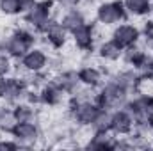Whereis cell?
I'll use <instances>...</instances> for the list:
<instances>
[{"label": "cell", "mask_w": 153, "mask_h": 151, "mask_svg": "<svg viewBox=\"0 0 153 151\" xmlns=\"http://www.w3.org/2000/svg\"><path fill=\"white\" fill-rule=\"evenodd\" d=\"M61 25L71 34L75 29H78L80 25L85 23V14L78 9V7H71V9H66V13L61 16Z\"/></svg>", "instance_id": "obj_18"}, {"label": "cell", "mask_w": 153, "mask_h": 151, "mask_svg": "<svg viewBox=\"0 0 153 151\" xmlns=\"http://www.w3.org/2000/svg\"><path fill=\"white\" fill-rule=\"evenodd\" d=\"M9 133L20 144V148H30V146H34L38 142V139L41 137V130H39L36 121H22V123H16Z\"/></svg>", "instance_id": "obj_7"}, {"label": "cell", "mask_w": 153, "mask_h": 151, "mask_svg": "<svg viewBox=\"0 0 153 151\" xmlns=\"http://www.w3.org/2000/svg\"><path fill=\"white\" fill-rule=\"evenodd\" d=\"M152 14H153V2H152Z\"/></svg>", "instance_id": "obj_33"}, {"label": "cell", "mask_w": 153, "mask_h": 151, "mask_svg": "<svg viewBox=\"0 0 153 151\" xmlns=\"http://www.w3.org/2000/svg\"><path fill=\"white\" fill-rule=\"evenodd\" d=\"M111 124H112V110L111 109H100L94 121L91 123V128L94 132H111Z\"/></svg>", "instance_id": "obj_24"}, {"label": "cell", "mask_w": 153, "mask_h": 151, "mask_svg": "<svg viewBox=\"0 0 153 151\" xmlns=\"http://www.w3.org/2000/svg\"><path fill=\"white\" fill-rule=\"evenodd\" d=\"M27 91H29V84L23 78H16V76H0V100H4L5 103L16 105V103H23L27 98Z\"/></svg>", "instance_id": "obj_3"}, {"label": "cell", "mask_w": 153, "mask_h": 151, "mask_svg": "<svg viewBox=\"0 0 153 151\" xmlns=\"http://www.w3.org/2000/svg\"><path fill=\"white\" fill-rule=\"evenodd\" d=\"M94 101H96L102 109L116 110V109L125 107V103L128 101V93L111 78V82H107V84L100 89V93L96 94Z\"/></svg>", "instance_id": "obj_4"}, {"label": "cell", "mask_w": 153, "mask_h": 151, "mask_svg": "<svg viewBox=\"0 0 153 151\" xmlns=\"http://www.w3.org/2000/svg\"><path fill=\"white\" fill-rule=\"evenodd\" d=\"M13 71V62L7 53H0V76H7Z\"/></svg>", "instance_id": "obj_28"}, {"label": "cell", "mask_w": 153, "mask_h": 151, "mask_svg": "<svg viewBox=\"0 0 153 151\" xmlns=\"http://www.w3.org/2000/svg\"><path fill=\"white\" fill-rule=\"evenodd\" d=\"M126 13L132 16H146L152 13V0H121Z\"/></svg>", "instance_id": "obj_20"}, {"label": "cell", "mask_w": 153, "mask_h": 151, "mask_svg": "<svg viewBox=\"0 0 153 151\" xmlns=\"http://www.w3.org/2000/svg\"><path fill=\"white\" fill-rule=\"evenodd\" d=\"M22 66L29 71V73H38V71H45V68L48 66V55L41 50V48H30L22 59Z\"/></svg>", "instance_id": "obj_11"}, {"label": "cell", "mask_w": 153, "mask_h": 151, "mask_svg": "<svg viewBox=\"0 0 153 151\" xmlns=\"http://www.w3.org/2000/svg\"><path fill=\"white\" fill-rule=\"evenodd\" d=\"M64 91L55 84V82H46L41 91H39V98H41V103L43 105H48V107H57L62 103L64 100Z\"/></svg>", "instance_id": "obj_14"}, {"label": "cell", "mask_w": 153, "mask_h": 151, "mask_svg": "<svg viewBox=\"0 0 153 151\" xmlns=\"http://www.w3.org/2000/svg\"><path fill=\"white\" fill-rule=\"evenodd\" d=\"M0 13H4V14H7V16L22 14L20 0H0Z\"/></svg>", "instance_id": "obj_27"}, {"label": "cell", "mask_w": 153, "mask_h": 151, "mask_svg": "<svg viewBox=\"0 0 153 151\" xmlns=\"http://www.w3.org/2000/svg\"><path fill=\"white\" fill-rule=\"evenodd\" d=\"M100 105L96 101L91 100H73L71 107H70V114L73 117V121L82 124V126H91V123L94 121L96 114L100 112Z\"/></svg>", "instance_id": "obj_8"}, {"label": "cell", "mask_w": 153, "mask_h": 151, "mask_svg": "<svg viewBox=\"0 0 153 151\" xmlns=\"http://www.w3.org/2000/svg\"><path fill=\"white\" fill-rule=\"evenodd\" d=\"M143 34H144L146 41H152V39H153V20H148V21H144V29H143Z\"/></svg>", "instance_id": "obj_30"}, {"label": "cell", "mask_w": 153, "mask_h": 151, "mask_svg": "<svg viewBox=\"0 0 153 151\" xmlns=\"http://www.w3.org/2000/svg\"><path fill=\"white\" fill-rule=\"evenodd\" d=\"M112 80H114L117 85H121L128 94H137V91H139V87H141V82H143V78H141L139 73L135 71V68L119 71Z\"/></svg>", "instance_id": "obj_13"}, {"label": "cell", "mask_w": 153, "mask_h": 151, "mask_svg": "<svg viewBox=\"0 0 153 151\" xmlns=\"http://www.w3.org/2000/svg\"><path fill=\"white\" fill-rule=\"evenodd\" d=\"M125 109L132 114L137 123H152L153 124V96L139 94L125 103Z\"/></svg>", "instance_id": "obj_6"}, {"label": "cell", "mask_w": 153, "mask_h": 151, "mask_svg": "<svg viewBox=\"0 0 153 151\" xmlns=\"http://www.w3.org/2000/svg\"><path fill=\"white\" fill-rule=\"evenodd\" d=\"M114 139L111 132H94L91 141L87 142V150H114Z\"/></svg>", "instance_id": "obj_19"}, {"label": "cell", "mask_w": 153, "mask_h": 151, "mask_svg": "<svg viewBox=\"0 0 153 151\" xmlns=\"http://www.w3.org/2000/svg\"><path fill=\"white\" fill-rule=\"evenodd\" d=\"M126 9L121 0H109L96 7V20L105 27H112L126 20Z\"/></svg>", "instance_id": "obj_5"}, {"label": "cell", "mask_w": 153, "mask_h": 151, "mask_svg": "<svg viewBox=\"0 0 153 151\" xmlns=\"http://www.w3.org/2000/svg\"><path fill=\"white\" fill-rule=\"evenodd\" d=\"M134 128H135V119L132 117V114L128 112L125 107L112 110L111 132H112L114 135H130Z\"/></svg>", "instance_id": "obj_10"}, {"label": "cell", "mask_w": 153, "mask_h": 151, "mask_svg": "<svg viewBox=\"0 0 153 151\" xmlns=\"http://www.w3.org/2000/svg\"><path fill=\"white\" fill-rule=\"evenodd\" d=\"M66 94H73L76 89L82 85L80 84V80H78V73L76 71H71V70H64V71H61L59 75L55 76V80H53Z\"/></svg>", "instance_id": "obj_17"}, {"label": "cell", "mask_w": 153, "mask_h": 151, "mask_svg": "<svg viewBox=\"0 0 153 151\" xmlns=\"http://www.w3.org/2000/svg\"><path fill=\"white\" fill-rule=\"evenodd\" d=\"M38 0H20V9H22V14H25L27 11H30L32 7H34V4H36Z\"/></svg>", "instance_id": "obj_31"}, {"label": "cell", "mask_w": 153, "mask_h": 151, "mask_svg": "<svg viewBox=\"0 0 153 151\" xmlns=\"http://www.w3.org/2000/svg\"><path fill=\"white\" fill-rule=\"evenodd\" d=\"M135 71L143 80H153V55H148L143 59V62L135 68Z\"/></svg>", "instance_id": "obj_25"}, {"label": "cell", "mask_w": 153, "mask_h": 151, "mask_svg": "<svg viewBox=\"0 0 153 151\" xmlns=\"http://www.w3.org/2000/svg\"><path fill=\"white\" fill-rule=\"evenodd\" d=\"M68 30L61 25V21L59 20H55L52 25H50V29L43 34L45 38H46V43H50L53 48H62L64 44H66V41H68Z\"/></svg>", "instance_id": "obj_16"}, {"label": "cell", "mask_w": 153, "mask_h": 151, "mask_svg": "<svg viewBox=\"0 0 153 151\" xmlns=\"http://www.w3.org/2000/svg\"><path fill=\"white\" fill-rule=\"evenodd\" d=\"M36 43L34 32L27 29H16L13 30L7 38L2 39L0 43V52H5L11 59H22Z\"/></svg>", "instance_id": "obj_1"}, {"label": "cell", "mask_w": 153, "mask_h": 151, "mask_svg": "<svg viewBox=\"0 0 153 151\" xmlns=\"http://www.w3.org/2000/svg\"><path fill=\"white\" fill-rule=\"evenodd\" d=\"M53 7V0H39L34 4V7L30 11H27L23 16H25V21L38 32V34H45L50 25L55 21L53 14H52V9Z\"/></svg>", "instance_id": "obj_2"}, {"label": "cell", "mask_w": 153, "mask_h": 151, "mask_svg": "<svg viewBox=\"0 0 153 151\" xmlns=\"http://www.w3.org/2000/svg\"><path fill=\"white\" fill-rule=\"evenodd\" d=\"M0 150H4V142L2 141H0Z\"/></svg>", "instance_id": "obj_32"}, {"label": "cell", "mask_w": 153, "mask_h": 151, "mask_svg": "<svg viewBox=\"0 0 153 151\" xmlns=\"http://www.w3.org/2000/svg\"><path fill=\"white\" fill-rule=\"evenodd\" d=\"M76 73H78L80 84H82L84 87H87V89H96V87H100L102 82H103V73H102V70H98V68H94V66H84V68H80Z\"/></svg>", "instance_id": "obj_15"}, {"label": "cell", "mask_w": 153, "mask_h": 151, "mask_svg": "<svg viewBox=\"0 0 153 151\" xmlns=\"http://www.w3.org/2000/svg\"><path fill=\"white\" fill-rule=\"evenodd\" d=\"M14 124H16V119H14V115H13V109L0 107V130L11 132Z\"/></svg>", "instance_id": "obj_26"}, {"label": "cell", "mask_w": 153, "mask_h": 151, "mask_svg": "<svg viewBox=\"0 0 153 151\" xmlns=\"http://www.w3.org/2000/svg\"><path fill=\"white\" fill-rule=\"evenodd\" d=\"M111 39L114 41L119 48L125 50V48L134 46V44L139 43V39H141V30H139L135 25L125 23V21H123V23H117V25L114 27Z\"/></svg>", "instance_id": "obj_9"}, {"label": "cell", "mask_w": 153, "mask_h": 151, "mask_svg": "<svg viewBox=\"0 0 153 151\" xmlns=\"http://www.w3.org/2000/svg\"><path fill=\"white\" fill-rule=\"evenodd\" d=\"M144 57H146V52H144L141 46H137V44L125 48V50H123V55H121V59H123L128 66H132V68H137V66L143 62Z\"/></svg>", "instance_id": "obj_23"}, {"label": "cell", "mask_w": 153, "mask_h": 151, "mask_svg": "<svg viewBox=\"0 0 153 151\" xmlns=\"http://www.w3.org/2000/svg\"><path fill=\"white\" fill-rule=\"evenodd\" d=\"M71 36H73V43H75V46L78 50H82V52H93L96 32H94V27L91 23L85 21L84 25H80L78 29H75L71 32Z\"/></svg>", "instance_id": "obj_12"}, {"label": "cell", "mask_w": 153, "mask_h": 151, "mask_svg": "<svg viewBox=\"0 0 153 151\" xmlns=\"http://www.w3.org/2000/svg\"><path fill=\"white\" fill-rule=\"evenodd\" d=\"M61 9H71V7H76L82 0H53Z\"/></svg>", "instance_id": "obj_29"}, {"label": "cell", "mask_w": 153, "mask_h": 151, "mask_svg": "<svg viewBox=\"0 0 153 151\" xmlns=\"http://www.w3.org/2000/svg\"><path fill=\"white\" fill-rule=\"evenodd\" d=\"M13 115H14L16 123H22V121H36L38 112H36L34 105L23 101V103H16L13 107Z\"/></svg>", "instance_id": "obj_22"}, {"label": "cell", "mask_w": 153, "mask_h": 151, "mask_svg": "<svg viewBox=\"0 0 153 151\" xmlns=\"http://www.w3.org/2000/svg\"><path fill=\"white\" fill-rule=\"evenodd\" d=\"M98 55H100L103 61L114 62V61H117V59H121L123 48H119L112 39H109V41H103V43L98 46Z\"/></svg>", "instance_id": "obj_21"}]
</instances>
